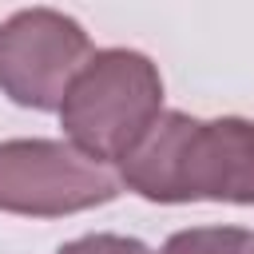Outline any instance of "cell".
<instances>
[{"label":"cell","mask_w":254,"mask_h":254,"mask_svg":"<svg viewBox=\"0 0 254 254\" xmlns=\"http://www.w3.org/2000/svg\"><path fill=\"white\" fill-rule=\"evenodd\" d=\"M119 183L147 202L254 206V119L163 111L119 163Z\"/></svg>","instance_id":"cell-1"},{"label":"cell","mask_w":254,"mask_h":254,"mask_svg":"<svg viewBox=\"0 0 254 254\" xmlns=\"http://www.w3.org/2000/svg\"><path fill=\"white\" fill-rule=\"evenodd\" d=\"M163 115V75L135 48H99L75 71L60 127L95 163H123Z\"/></svg>","instance_id":"cell-2"},{"label":"cell","mask_w":254,"mask_h":254,"mask_svg":"<svg viewBox=\"0 0 254 254\" xmlns=\"http://www.w3.org/2000/svg\"><path fill=\"white\" fill-rule=\"evenodd\" d=\"M159 254H254V234L242 226H190L175 230Z\"/></svg>","instance_id":"cell-5"},{"label":"cell","mask_w":254,"mask_h":254,"mask_svg":"<svg viewBox=\"0 0 254 254\" xmlns=\"http://www.w3.org/2000/svg\"><path fill=\"white\" fill-rule=\"evenodd\" d=\"M56 254H151V250L127 234H83V238L64 242Z\"/></svg>","instance_id":"cell-6"},{"label":"cell","mask_w":254,"mask_h":254,"mask_svg":"<svg viewBox=\"0 0 254 254\" xmlns=\"http://www.w3.org/2000/svg\"><path fill=\"white\" fill-rule=\"evenodd\" d=\"M91 40L79 20L56 8H20L0 24V91L16 107L60 111Z\"/></svg>","instance_id":"cell-4"},{"label":"cell","mask_w":254,"mask_h":254,"mask_svg":"<svg viewBox=\"0 0 254 254\" xmlns=\"http://www.w3.org/2000/svg\"><path fill=\"white\" fill-rule=\"evenodd\" d=\"M119 194V179L64 139L0 143V210L24 218H64L103 206Z\"/></svg>","instance_id":"cell-3"}]
</instances>
